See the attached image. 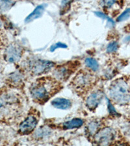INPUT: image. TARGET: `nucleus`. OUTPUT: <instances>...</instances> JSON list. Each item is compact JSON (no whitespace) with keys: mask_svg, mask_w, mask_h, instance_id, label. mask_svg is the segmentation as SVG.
I'll use <instances>...</instances> for the list:
<instances>
[{"mask_svg":"<svg viewBox=\"0 0 130 146\" xmlns=\"http://www.w3.org/2000/svg\"><path fill=\"white\" fill-rule=\"evenodd\" d=\"M61 88L62 85L57 79L45 77L37 79L30 86L29 91L34 101L39 104H44Z\"/></svg>","mask_w":130,"mask_h":146,"instance_id":"f257e3e1","label":"nucleus"},{"mask_svg":"<svg viewBox=\"0 0 130 146\" xmlns=\"http://www.w3.org/2000/svg\"><path fill=\"white\" fill-rule=\"evenodd\" d=\"M22 109V100L18 94L6 93L0 96V118L4 120L17 117Z\"/></svg>","mask_w":130,"mask_h":146,"instance_id":"f03ea898","label":"nucleus"},{"mask_svg":"<svg viewBox=\"0 0 130 146\" xmlns=\"http://www.w3.org/2000/svg\"><path fill=\"white\" fill-rule=\"evenodd\" d=\"M109 96L115 103L124 105L130 100V86L124 78H119L112 82L109 86Z\"/></svg>","mask_w":130,"mask_h":146,"instance_id":"7ed1b4c3","label":"nucleus"},{"mask_svg":"<svg viewBox=\"0 0 130 146\" xmlns=\"http://www.w3.org/2000/svg\"><path fill=\"white\" fill-rule=\"evenodd\" d=\"M95 76L87 72H79L74 77L71 84L75 92L79 94H87L96 84Z\"/></svg>","mask_w":130,"mask_h":146,"instance_id":"20e7f679","label":"nucleus"},{"mask_svg":"<svg viewBox=\"0 0 130 146\" xmlns=\"http://www.w3.org/2000/svg\"><path fill=\"white\" fill-rule=\"evenodd\" d=\"M116 138V131L111 127L99 130L94 136V142L98 145H109Z\"/></svg>","mask_w":130,"mask_h":146,"instance_id":"39448f33","label":"nucleus"},{"mask_svg":"<svg viewBox=\"0 0 130 146\" xmlns=\"http://www.w3.org/2000/svg\"><path fill=\"white\" fill-rule=\"evenodd\" d=\"M54 66V63L48 60L35 59L30 60L28 68L33 75H40L48 72Z\"/></svg>","mask_w":130,"mask_h":146,"instance_id":"423d86ee","label":"nucleus"},{"mask_svg":"<svg viewBox=\"0 0 130 146\" xmlns=\"http://www.w3.org/2000/svg\"><path fill=\"white\" fill-rule=\"evenodd\" d=\"M39 123V118L35 114H31L21 123L19 127V132L23 135L31 133Z\"/></svg>","mask_w":130,"mask_h":146,"instance_id":"0eeeda50","label":"nucleus"},{"mask_svg":"<svg viewBox=\"0 0 130 146\" xmlns=\"http://www.w3.org/2000/svg\"><path fill=\"white\" fill-rule=\"evenodd\" d=\"M22 55V49L16 44H12L6 48L4 57L6 61L10 63L18 62Z\"/></svg>","mask_w":130,"mask_h":146,"instance_id":"6e6552de","label":"nucleus"},{"mask_svg":"<svg viewBox=\"0 0 130 146\" xmlns=\"http://www.w3.org/2000/svg\"><path fill=\"white\" fill-rule=\"evenodd\" d=\"M103 94L100 90L91 93L86 100V106L89 110H95L102 100Z\"/></svg>","mask_w":130,"mask_h":146,"instance_id":"1a4fd4ad","label":"nucleus"},{"mask_svg":"<svg viewBox=\"0 0 130 146\" xmlns=\"http://www.w3.org/2000/svg\"><path fill=\"white\" fill-rule=\"evenodd\" d=\"M74 71V66L72 65H70L69 66H68V64L64 65L63 66H60L57 68L54 72V75L57 80L66 81Z\"/></svg>","mask_w":130,"mask_h":146,"instance_id":"9d476101","label":"nucleus"},{"mask_svg":"<svg viewBox=\"0 0 130 146\" xmlns=\"http://www.w3.org/2000/svg\"><path fill=\"white\" fill-rule=\"evenodd\" d=\"M46 7V4H42V5H41L38 6L37 7L35 8V10L33 11L27 18H26L25 20V22L26 23L31 22H32V21H33L35 20H36V19L41 17L44 13Z\"/></svg>","mask_w":130,"mask_h":146,"instance_id":"9b49d317","label":"nucleus"},{"mask_svg":"<svg viewBox=\"0 0 130 146\" xmlns=\"http://www.w3.org/2000/svg\"><path fill=\"white\" fill-rule=\"evenodd\" d=\"M51 104L57 109L62 110L69 109L72 105L70 100L65 98H56L51 101Z\"/></svg>","mask_w":130,"mask_h":146,"instance_id":"f8f14e48","label":"nucleus"},{"mask_svg":"<svg viewBox=\"0 0 130 146\" xmlns=\"http://www.w3.org/2000/svg\"><path fill=\"white\" fill-rule=\"evenodd\" d=\"M100 127V121L97 120H94L91 121L90 123L87 125L86 127V135L90 136H94L97 133V132L99 131V129Z\"/></svg>","mask_w":130,"mask_h":146,"instance_id":"ddd939ff","label":"nucleus"},{"mask_svg":"<svg viewBox=\"0 0 130 146\" xmlns=\"http://www.w3.org/2000/svg\"><path fill=\"white\" fill-rule=\"evenodd\" d=\"M83 124V121L81 119L75 118L63 123V127L65 129H72L74 128H79Z\"/></svg>","mask_w":130,"mask_h":146,"instance_id":"4468645a","label":"nucleus"},{"mask_svg":"<svg viewBox=\"0 0 130 146\" xmlns=\"http://www.w3.org/2000/svg\"><path fill=\"white\" fill-rule=\"evenodd\" d=\"M85 64L93 71H97L99 68V64L97 61L93 58H87L85 60Z\"/></svg>","mask_w":130,"mask_h":146,"instance_id":"2eb2a0df","label":"nucleus"},{"mask_svg":"<svg viewBox=\"0 0 130 146\" xmlns=\"http://www.w3.org/2000/svg\"><path fill=\"white\" fill-rule=\"evenodd\" d=\"M12 0H0V11L9 10L13 5Z\"/></svg>","mask_w":130,"mask_h":146,"instance_id":"dca6fc26","label":"nucleus"},{"mask_svg":"<svg viewBox=\"0 0 130 146\" xmlns=\"http://www.w3.org/2000/svg\"><path fill=\"white\" fill-rule=\"evenodd\" d=\"M119 48V44L117 42H113L109 44L107 47V51L108 53H113L117 51Z\"/></svg>","mask_w":130,"mask_h":146,"instance_id":"f3484780","label":"nucleus"},{"mask_svg":"<svg viewBox=\"0 0 130 146\" xmlns=\"http://www.w3.org/2000/svg\"><path fill=\"white\" fill-rule=\"evenodd\" d=\"M129 16H130V8L127 9L124 13H122L121 15L119 16V18H117V21L118 22H122V21L127 20Z\"/></svg>","mask_w":130,"mask_h":146,"instance_id":"a211bd4d","label":"nucleus"},{"mask_svg":"<svg viewBox=\"0 0 130 146\" xmlns=\"http://www.w3.org/2000/svg\"><path fill=\"white\" fill-rule=\"evenodd\" d=\"M101 4L105 7H111L116 3L117 0H101Z\"/></svg>","mask_w":130,"mask_h":146,"instance_id":"6ab92c4d","label":"nucleus"},{"mask_svg":"<svg viewBox=\"0 0 130 146\" xmlns=\"http://www.w3.org/2000/svg\"><path fill=\"white\" fill-rule=\"evenodd\" d=\"M11 79L15 83H19V82L22 81V75L19 74H14L12 75Z\"/></svg>","mask_w":130,"mask_h":146,"instance_id":"aec40b11","label":"nucleus"},{"mask_svg":"<svg viewBox=\"0 0 130 146\" xmlns=\"http://www.w3.org/2000/svg\"><path fill=\"white\" fill-rule=\"evenodd\" d=\"M67 48V46H66L65 44H64L63 43H61V42H59V43L55 44V45L52 46L51 47L50 50H51V51H53L57 48Z\"/></svg>","mask_w":130,"mask_h":146,"instance_id":"412c9836","label":"nucleus"},{"mask_svg":"<svg viewBox=\"0 0 130 146\" xmlns=\"http://www.w3.org/2000/svg\"><path fill=\"white\" fill-rule=\"evenodd\" d=\"M96 15L97 16H98V17H100V18H103V19H107L109 22H110L113 25H114L115 23H114V22H113V21L111 20V19L109 18V17H107V16H106L105 15H104V14H103L102 13H100V12H96Z\"/></svg>","mask_w":130,"mask_h":146,"instance_id":"4be33fe9","label":"nucleus"},{"mask_svg":"<svg viewBox=\"0 0 130 146\" xmlns=\"http://www.w3.org/2000/svg\"><path fill=\"white\" fill-rule=\"evenodd\" d=\"M108 108H109V110L110 114H111L113 115L118 114L117 111H116V110H115L114 107H113V105L111 104V103L109 102V100H108Z\"/></svg>","mask_w":130,"mask_h":146,"instance_id":"5701e85b","label":"nucleus"}]
</instances>
